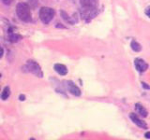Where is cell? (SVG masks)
<instances>
[{
    "instance_id": "6da1fadb",
    "label": "cell",
    "mask_w": 150,
    "mask_h": 140,
    "mask_svg": "<svg viewBox=\"0 0 150 140\" xmlns=\"http://www.w3.org/2000/svg\"><path fill=\"white\" fill-rule=\"evenodd\" d=\"M16 13L18 18L25 22L31 21V8L27 3H19L16 6Z\"/></svg>"
},
{
    "instance_id": "7a4b0ae2",
    "label": "cell",
    "mask_w": 150,
    "mask_h": 140,
    "mask_svg": "<svg viewBox=\"0 0 150 140\" xmlns=\"http://www.w3.org/2000/svg\"><path fill=\"white\" fill-rule=\"evenodd\" d=\"M54 10L52 8L48 7H43L40 8V21L45 23V24H48V23L53 20V18L54 16Z\"/></svg>"
},
{
    "instance_id": "3957f363",
    "label": "cell",
    "mask_w": 150,
    "mask_h": 140,
    "mask_svg": "<svg viewBox=\"0 0 150 140\" xmlns=\"http://www.w3.org/2000/svg\"><path fill=\"white\" fill-rule=\"evenodd\" d=\"M25 68L27 69V71H29L32 74H34L35 76H37L38 78L43 77V72H42L41 67L40 66L39 64H38L37 62H35V61H32V60L27 61Z\"/></svg>"
},
{
    "instance_id": "277c9868",
    "label": "cell",
    "mask_w": 150,
    "mask_h": 140,
    "mask_svg": "<svg viewBox=\"0 0 150 140\" xmlns=\"http://www.w3.org/2000/svg\"><path fill=\"white\" fill-rule=\"evenodd\" d=\"M80 4L83 9H98V0H80Z\"/></svg>"
},
{
    "instance_id": "5b68a950",
    "label": "cell",
    "mask_w": 150,
    "mask_h": 140,
    "mask_svg": "<svg viewBox=\"0 0 150 140\" xmlns=\"http://www.w3.org/2000/svg\"><path fill=\"white\" fill-rule=\"evenodd\" d=\"M134 65L136 69H137V71L139 72H144L148 68V64H146V62L141 58H136L134 60Z\"/></svg>"
},
{
    "instance_id": "8992f818",
    "label": "cell",
    "mask_w": 150,
    "mask_h": 140,
    "mask_svg": "<svg viewBox=\"0 0 150 140\" xmlns=\"http://www.w3.org/2000/svg\"><path fill=\"white\" fill-rule=\"evenodd\" d=\"M129 118H130L131 120H132V123H135L136 125L138 126V127L142 128V129H147V124L145 123L143 120L139 119L136 114H134V113H130V114H129Z\"/></svg>"
},
{
    "instance_id": "52a82bcc",
    "label": "cell",
    "mask_w": 150,
    "mask_h": 140,
    "mask_svg": "<svg viewBox=\"0 0 150 140\" xmlns=\"http://www.w3.org/2000/svg\"><path fill=\"white\" fill-rule=\"evenodd\" d=\"M67 87H68L69 92L71 93V94H73L74 96L81 95V90H80L72 81H67Z\"/></svg>"
},
{
    "instance_id": "ba28073f",
    "label": "cell",
    "mask_w": 150,
    "mask_h": 140,
    "mask_svg": "<svg viewBox=\"0 0 150 140\" xmlns=\"http://www.w3.org/2000/svg\"><path fill=\"white\" fill-rule=\"evenodd\" d=\"M54 69L57 72L60 76H65V75L68 74V68L66 65L62 64H55L54 65Z\"/></svg>"
},
{
    "instance_id": "9c48e42d",
    "label": "cell",
    "mask_w": 150,
    "mask_h": 140,
    "mask_svg": "<svg viewBox=\"0 0 150 140\" xmlns=\"http://www.w3.org/2000/svg\"><path fill=\"white\" fill-rule=\"evenodd\" d=\"M135 108H136V110H137L138 113H139L141 116H142V117H144V118L148 115L147 110L144 108V106H143L141 104H139V103H137V104L135 105Z\"/></svg>"
},
{
    "instance_id": "30bf717a",
    "label": "cell",
    "mask_w": 150,
    "mask_h": 140,
    "mask_svg": "<svg viewBox=\"0 0 150 140\" xmlns=\"http://www.w3.org/2000/svg\"><path fill=\"white\" fill-rule=\"evenodd\" d=\"M22 39V36L18 35V34H14V33H11L8 36V40L12 42V43H15V42H18Z\"/></svg>"
},
{
    "instance_id": "8fae6325",
    "label": "cell",
    "mask_w": 150,
    "mask_h": 140,
    "mask_svg": "<svg viewBox=\"0 0 150 140\" xmlns=\"http://www.w3.org/2000/svg\"><path fill=\"white\" fill-rule=\"evenodd\" d=\"M9 94H11V89H9L8 86H6L2 91V94H1V98L2 100H7Z\"/></svg>"
},
{
    "instance_id": "7c38bea8",
    "label": "cell",
    "mask_w": 150,
    "mask_h": 140,
    "mask_svg": "<svg viewBox=\"0 0 150 140\" xmlns=\"http://www.w3.org/2000/svg\"><path fill=\"white\" fill-rule=\"evenodd\" d=\"M130 47H131V49H132L134 51H136V52H139V51H141V50H142V46H141L136 40L131 41Z\"/></svg>"
},
{
    "instance_id": "4fadbf2b",
    "label": "cell",
    "mask_w": 150,
    "mask_h": 140,
    "mask_svg": "<svg viewBox=\"0 0 150 140\" xmlns=\"http://www.w3.org/2000/svg\"><path fill=\"white\" fill-rule=\"evenodd\" d=\"M60 14H61V16H62V18L64 19V20L67 22H69V23H70V24H73V23L75 22L74 21H72V19L70 18V17H69V15L67 14V12H65V11H63V10H61L60 11Z\"/></svg>"
},
{
    "instance_id": "5bb4252c",
    "label": "cell",
    "mask_w": 150,
    "mask_h": 140,
    "mask_svg": "<svg viewBox=\"0 0 150 140\" xmlns=\"http://www.w3.org/2000/svg\"><path fill=\"white\" fill-rule=\"evenodd\" d=\"M28 5H29L30 8L35 9L39 6V1H38V0H28Z\"/></svg>"
},
{
    "instance_id": "9a60e30c",
    "label": "cell",
    "mask_w": 150,
    "mask_h": 140,
    "mask_svg": "<svg viewBox=\"0 0 150 140\" xmlns=\"http://www.w3.org/2000/svg\"><path fill=\"white\" fill-rule=\"evenodd\" d=\"M145 14H146V15L150 18V7H148V8H145Z\"/></svg>"
},
{
    "instance_id": "2e32d148",
    "label": "cell",
    "mask_w": 150,
    "mask_h": 140,
    "mask_svg": "<svg viewBox=\"0 0 150 140\" xmlns=\"http://www.w3.org/2000/svg\"><path fill=\"white\" fill-rule=\"evenodd\" d=\"M3 54H4V50H3L2 47H1V45H0V59L2 58Z\"/></svg>"
},
{
    "instance_id": "e0dca14e",
    "label": "cell",
    "mask_w": 150,
    "mask_h": 140,
    "mask_svg": "<svg viewBox=\"0 0 150 140\" xmlns=\"http://www.w3.org/2000/svg\"><path fill=\"white\" fill-rule=\"evenodd\" d=\"M19 99H20V101H25V94H20V96H19Z\"/></svg>"
},
{
    "instance_id": "ac0fdd59",
    "label": "cell",
    "mask_w": 150,
    "mask_h": 140,
    "mask_svg": "<svg viewBox=\"0 0 150 140\" xmlns=\"http://www.w3.org/2000/svg\"><path fill=\"white\" fill-rule=\"evenodd\" d=\"M144 136H145V138H150V132H147V133H145Z\"/></svg>"
},
{
    "instance_id": "d6986e66",
    "label": "cell",
    "mask_w": 150,
    "mask_h": 140,
    "mask_svg": "<svg viewBox=\"0 0 150 140\" xmlns=\"http://www.w3.org/2000/svg\"><path fill=\"white\" fill-rule=\"evenodd\" d=\"M2 1H3L5 4H9V3H11V0H2Z\"/></svg>"
},
{
    "instance_id": "ffe728a7",
    "label": "cell",
    "mask_w": 150,
    "mask_h": 140,
    "mask_svg": "<svg viewBox=\"0 0 150 140\" xmlns=\"http://www.w3.org/2000/svg\"><path fill=\"white\" fill-rule=\"evenodd\" d=\"M142 84H143V86H144L145 89H149V86H146V85H145V83H144V82H143Z\"/></svg>"
},
{
    "instance_id": "44dd1931",
    "label": "cell",
    "mask_w": 150,
    "mask_h": 140,
    "mask_svg": "<svg viewBox=\"0 0 150 140\" xmlns=\"http://www.w3.org/2000/svg\"><path fill=\"white\" fill-rule=\"evenodd\" d=\"M0 78H1V74H0Z\"/></svg>"
}]
</instances>
